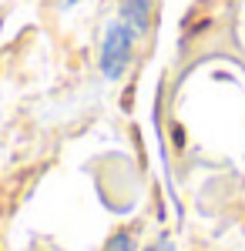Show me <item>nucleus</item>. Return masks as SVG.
<instances>
[{"label": "nucleus", "mask_w": 245, "mask_h": 251, "mask_svg": "<svg viewBox=\"0 0 245 251\" xmlns=\"http://www.w3.org/2000/svg\"><path fill=\"white\" fill-rule=\"evenodd\" d=\"M134 37H138V34H134L124 20H114L111 27H108L104 44H101V74H104V77L118 80L128 71L131 50H134Z\"/></svg>", "instance_id": "f257e3e1"}, {"label": "nucleus", "mask_w": 245, "mask_h": 251, "mask_svg": "<svg viewBox=\"0 0 245 251\" xmlns=\"http://www.w3.org/2000/svg\"><path fill=\"white\" fill-rule=\"evenodd\" d=\"M121 20L134 34H145L151 24V0H124L121 3Z\"/></svg>", "instance_id": "f03ea898"}, {"label": "nucleus", "mask_w": 245, "mask_h": 251, "mask_svg": "<svg viewBox=\"0 0 245 251\" xmlns=\"http://www.w3.org/2000/svg\"><path fill=\"white\" fill-rule=\"evenodd\" d=\"M104 251H134V238L128 231H118L111 241L104 245Z\"/></svg>", "instance_id": "7ed1b4c3"}, {"label": "nucleus", "mask_w": 245, "mask_h": 251, "mask_svg": "<svg viewBox=\"0 0 245 251\" xmlns=\"http://www.w3.org/2000/svg\"><path fill=\"white\" fill-rule=\"evenodd\" d=\"M145 251H175V245H171L168 238H158V241H154L151 248H145Z\"/></svg>", "instance_id": "20e7f679"}]
</instances>
